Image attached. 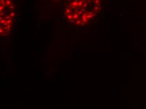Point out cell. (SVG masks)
<instances>
[{
  "label": "cell",
  "instance_id": "obj_2",
  "mask_svg": "<svg viewBox=\"0 0 146 109\" xmlns=\"http://www.w3.org/2000/svg\"><path fill=\"white\" fill-rule=\"evenodd\" d=\"M16 9L13 0H1L0 32L2 36H8L11 32L16 17Z\"/></svg>",
  "mask_w": 146,
  "mask_h": 109
},
{
  "label": "cell",
  "instance_id": "obj_1",
  "mask_svg": "<svg viewBox=\"0 0 146 109\" xmlns=\"http://www.w3.org/2000/svg\"><path fill=\"white\" fill-rule=\"evenodd\" d=\"M102 9V0H70L66 3L64 17L76 26H83L95 19Z\"/></svg>",
  "mask_w": 146,
  "mask_h": 109
},
{
  "label": "cell",
  "instance_id": "obj_3",
  "mask_svg": "<svg viewBox=\"0 0 146 109\" xmlns=\"http://www.w3.org/2000/svg\"><path fill=\"white\" fill-rule=\"evenodd\" d=\"M52 1H56V2H64L66 3L69 1L70 0H52Z\"/></svg>",
  "mask_w": 146,
  "mask_h": 109
}]
</instances>
